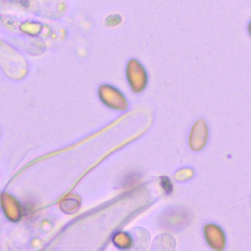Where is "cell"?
<instances>
[{"label": "cell", "instance_id": "obj_9", "mask_svg": "<svg viewBox=\"0 0 251 251\" xmlns=\"http://www.w3.org/2000/svg\"><path fill=\"white\" fill-rule=\"evenodd\" d=\"M247 32H248L249 36L251 37V20H250L249 23L247 24Z\"/></svg>", "mask_w": 251, "mask_h": 251}, {"label": "cell", "instance_id": "obj_6", "mask_svg": "<svg viewBox=\"0 0 251 251\" xmlns=\"http://www.w3.org/2000/svg\"><path fill=\"white\" fill-rule=\"evenodd\" d=\"M113 244L121 250H128L134 244V239L132 235L127 231H117L112 237Z\"/></svg>", "mask_w": 251, "mask_h": 251}, {"label": "cell", "instance_id": "obj_5", "mask_svg": "<svg viewBox=\"0 0 251 251\" xmlns=\"http://www.w3.org/2000/svg\"><path fill=\"white\" fill-rule=\"evenodd\" d=\"M203 235L207 244L216 251H222L226 244V238L223 228L215 224L208 223L203 227Z\"/></svg>", "mask_w": 251, "mask_h": 251}, {"label": "cell", "instance_id": "obj_4", "mask_svg": "<svg viewBox=\"0 0 251 251\" xmlns=\"http://www.w3.org/2000/svg\"><path fill=\"white\" fill-rule=\"evenodd\" d=\"M208 137L209 129L206 121L204 119H198L192 126L189 133V147L193 151L202 150L207 144Z\"/></svg>", "mask_w": 251, "mask_h": 251}, {"label": "cell", "instance_id": "obj_1", "mask_svg": "<svg viewBox=\"0 0 251 251\" xmlns=\"http://www.w3.org/2000/svg\"><path fill=\"white\" fill-rule=\"evenodd\" d=\"M191 211L184 206H173L159 216L158 225L161 228L177 232L184 229L192 221Z\"/></svg>", "mask_w": 251, "mask_h": 251}, {"label": "cell", "instance_id": "obj_3", "mask_svg": "<svg viewBox=\"0 0 251 251\" xmlns=\"http://www.w3.org/2000/svg\"><path fill=\"white\" fill-rule=\"evenodd\" d=\"M98 93L100 100L108 108L121 112L128 109V101L126 97L118 88L109 84H103L100 86Z\"/></svg>", "mask_w": 251, "mask_h": 251}, {"label": "cell", "instance_id": "obj_2", "mask_svg": "<svg viewBox=\"0 0 251 251\" xmlns=\"http://www.w3.org/2000/svg\"><path fill=\"white\" fill-rule=\"evenodd\" d=\"M126 77L133 93L139 94L145 90L148 83L147 71L137 59L128 60L126 67Z\"/></svg>", "mask_w": 251, "mask_h": 251}, {"label": "cell", "instance_id": "obj_8", "mask_svg": "<svg viewBox=\"0 0 251 251\" xmlns=\"http://www.w3.org/2000/svg\"><path fill=\"white\" fill-rule=\"evenodd\" d=\"M121 22H122V17L119 14L109 15L105 20L106 25L108 26H117L118 25L121 24Z\"/></svg>", "mask_w": 251, "mask_h": 251}, {"label": "cell", "instance_id": "obj_7", "mask_svg": "<svg viewBox=\"0 0 251 251\" xmlns=\"http://www.w3.org/2000/svg\"><path fill=\"white\" fill-rule=\"evenodd\" d=\"M194 175V172L192 169L190 168H183L178 170L176 174H175V178L177 181H186L188 179H190Z\"/></svg>", "mask_w": 251, "mask_h": 251}]
</instances>
